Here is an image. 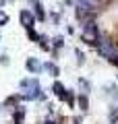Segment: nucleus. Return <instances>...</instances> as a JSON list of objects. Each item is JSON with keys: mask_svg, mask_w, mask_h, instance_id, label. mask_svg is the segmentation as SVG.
I'll use <instances>...</instances> for the list:
<instances>
[{"mask_svg": "<svg viewBox=\"0 0 118 124\" xmlns=\"http://www.w3.org/2000/svg\"><path fill=\"white\" fill-rule=\"evenodd\" d=\"M81 37L87 44H97L100 41V29H97V23L93 21V17L81 23Z\"/></svg>", "mask_w": 118, "mask_h": 124, "instance_id": "nucleus-1", "label": "nucleus"}, {"mask_svg": "<svg viewBox=\"0 0 118 124\" xmlns=\"http://www.w3.org/2000/svg\"><path fill=\"white\" fill-rule=\"evenodd\" d=\"M21 89H25V93L21 95L25 99H39L42 97V87H39L37 79H25L21 83Z\"/></svg>", "mask_w": 118, "mask_h": 124, "instance_id": "nucleus-2", "label": "nucleus"}, {"mask_svg": "<svg viewBox=\"0 0 118 124\" xmlns=\"http://www.w3.org/2000/svg\"><path fill=\"white\" fill-rule=\"evenodd\" d=\"M97 54L108 58V60H112L114 56H118V46L112 39H108V37H100V41H97Z\"/></svg>", "mask_w": 118, "mask_h": 124, "instance_id": "nucleus-3", "label": "nucleus"}, {"mask_svg": "<svg viewBox=\"0 0 118 124\" xmlns=\"http://www.w3.org/2000/svg\"><path fill=\"white\" fill-rule=\"evenodd\" d=\"M35 13H31V10H21L19 13V21H21V25L25 27V29H29V27H33V23H35Z\"/></svg>", "mask_w": 118, "mask_h": 124, "instance_id": "nucleus-4", "label": "nucleus"}, {"mask_svg": "<svg viewBox=\"0 0 118 124\" xmlns=\"http://www.w3.org/2000/svg\"><path fill=\"white\" fill-rule=\"evenodd\" d=\"M52 89H54V93H56V97H58V99H68L70 93H68V89H64V85H62V83H58V81H56Z\"/></svg>", "mask_w": 118, "mask_h": 124, "instance_id": "nucleus-5", "label": "nucleus"}, {"mask_svg": "<svg viewBox=\"0 0 118 124\" xmlns=\"http://www.w3.org/2000/svg\"><path fill=\"white\" fill-rule=\"evenodd\" d=\"M25 66H27V70H31V72H33V75H37V72L42 70V64H39V62L35 60V58H29V60H27V64H25Z\"/></svg>", "mask_w": 118, "mask_h": 124, "instance_id": "nucleus-6", "label": "nucleus"}, {"mask_svg": "<svg viewBox=\"0 0 118 124\" xmlns=\"http://www.w3.org/2000/svg\"><path fill=\"white\" fill-rule=\"evenodd\" d=\"M81 4H85V6H89L91 10H100L101 8V0H79Z\"/></svg>", "mask_w": 118, "mask_h": 124, "instance_id": "nucleus-7", "label": "nucleus"}, {"mask_svg": "<svg viewBox=\"0 0 118 124\" xmlns=\"http://www.w3.org/2000/svg\"><path fill=\"white\" fill-rule=\"evenodd\" d=\"M33 10H35L37 21H46V13H44V8H42V4H39V2H33Z\"/></svg>", "mask_w": 118, "mask_h": 124, "instance_id": "nucleus-8", "label": "nucleus"}, {"mask_svg": "<svg viewBox=\"0 0 118 124\" xmlns=\"http://www.w3.org/2000/svg\"><path fill=\"white\" fill-rule=\"evenodd\" d=\"M44 68H46V70H48L52 77H58V75H60V70H58V66L54 64V62H46V64H44Z\"/></svg>", "mask_w": 118, "mask_h": 124, "instance_id": "nucleus-9", "label": "nucleus"}, {"mask_svg": "<svg viewBox=\"0 0 118 124\" xmlns=\"http://www.w3.org/2000/svg\"><path fill=\"white\" fill-rule=\"evenodd\" d=\"M79 108H81V110H87L89 108V99H87V93H81V95H79Z\"/></svg>", "mask_w": 118, "mask_h": 124, "instance_id": "nucleus-10", "label": "nucleus"}, {"mask_svg": "<svg viewBox=\"0 0 118 124\" xmlns=\"http://www.w3.org/2000/svg\"><path fill=\"white\" fill-rule=\"evenodd\" d=\"M27 35H29V39H33V41H39V39H42V35H37V33H35L33 27H29V29H27Z\"/></svg>", "mask_w": 118, "mask_h": 124, "instance_id": "nucleus-11", "label": "nucleus"}, {"mask_svg": "<svg viewBox=\"0 0 118 124\" xmlns=\"http://www.w3.org/2000/svg\"><path fill=\"white\" fill-rule=\"evenodd\" d=\"M23 116H25V112H23V108H19V110H17V116H15V124H21V122H23Z\"/></svg>", "mask_w": 118, "mask_h": 124, "instance_id": "nucleus-12", "label": "nucleus"}, {"mask_svg": "<svg viewBox=\"0 0 118 124\" xmlns=\"http://www.w3.org/2000/svg\"><path fill=\"white\" fill-rule=\"evenodd\" d=\"M79 87L83 89V93H87V91H89V83H87L85 79H81V81H79Z\"/></svg>", "mask_w": 118, "mask_h": 124, "instance_id": "nucleus-13", "label": "nucleus"}, {"mask_svg": "<svg viewBox=\"0 0 118 124\" xmlns=\"http://www.w3.org/2000/svg\"><path fill=\"white\" fill-rule=\"evenodd\" d=\"M6 23H8V15L4 10H0V25H6Z\"/></svg>", "mask_w": 118, "mask_h": 124, "instance_id": "nucleus-14", "label": "nucleus"}, {"mask_svg": "<svg viewBox=\"0 0 118 124\" xmlns=\"http://www.w3.org/2000/svg\"><path fill=\"white\" fill-rule=\"evenodd\" d=\"M75 54H77V60H79V64H83V62H85L83 52H81V50H75Z\"/></svg>", "mask_w": 118, "mask_h": 124, "instance_id": "nucleus-15", "label": "nucleus"}, {"mask_svg": "<svg viewBox=\"0 0 118 124\" xmlns=\"http://www.w3.org/2000/svg\"><path fill=\"white\" fill-rule=\"evenodd\" d=\"M39 46H42V50H50V44H48V39H46V37H42V39H39Z\"/></svg>", "mask_w": 118, "mask_h": 124, "instance_id": "nucleus-16", "label": "nucleus"}, {"mask_svg": "<svg viewBox=\"0 0 118 124\" xmlns=\"http://www.w3.org/2000/svg\"><path fill=\"white\" fill-rule=\"evenodd\" d=\"M62 44H64V41H62V37H56V39H54V48H60Z\"/></svg>", "mask_w": 118, "mask_h": 124, "instance_id": "nucleus-17", "label": "nucleus"}, {"mask_svg": "<svg viewBox=\"0 0 118 124\" xmlns=\"http://www.w3.org/2000/svg\"><path fill=\"white\" fill-rule=\"evenodd\" d=\"M116 120H118V112H112V114H110V122H116Z\"/></svg>", "mask_w": 118, "mask_h": 124, "instance_id": "nucleus-18", "label": "nucleus"}, {"mask_svg": "<svg viewBox=\"0 0 118 124\" xmlns=\"http://www.w3.org/2000/svg\"><path fill=\"white\" fill-rule=\"evenodd\" d=\"M46 124H58V122H54V120H46Z\"/></svg>", "mask_w": 118, "mask_h": 124, "instance_id": "nucleus-19", "label": "nucleus"}, {"mask_svg": "<svg viewBox=\"0 0 118 124\" xmlns=\"http://www.w3.org/2000/svg\"><path fill=\"white\" fill-rule=\"evenodd\" d=\"M2 4H4V0H0V6H2Z\"/></svg>", "mask_w": 118, "mask_h": 124, "instance_id": "nucleus-20", "label": "nucleus"}, {"mask_svg": "<svg viewBox=\"0 0 118 124\" xmlns=\"http://www.w3.org/2000/svg\"><path fill=\"white\" fill-rule=\"evenodd\" d=\"M29 2H37V0H29Z\"/></svg>", "mask_w": 118, "mask_h": 124, "instance_id": "nucleus-21", "label": "nucleus"}]
</instances>
